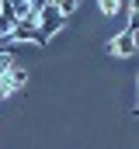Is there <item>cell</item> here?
<instances>
[{
	"label": "cell",
	"mask_w": 139,
	"mask_h": 149,
	"mask_svg": "<svg viewBox=\"0 0 139 149\" xmlns=\"http://www.w3.org/2000/svg\"><path fill=\"white\" fill-rule=\"evenodd\" d=\"M63 21H66V17L59 14V7H56V3L49 0V7H45V10L38 14V35L45 38V45H49V38H52L56 31H59V28H63Z\"/></svg>",
	"instance_id": "obj_1"
},
{
	"label": "cell",
	"mask_w": 139,
	"mask_h": 149,
	"mask_svg": "<svg viewBox=\"0 0 139 149\" xmlns=\"http://www.w3.org/2000/svg\"><path fill=\"white\" fill-rule=\"evenodd\" d=\"M136 35H132V31H118V35L111 38V42H108V52H111V56H136Z\"/></svg>",
	"instance_id": "obj_2"
},
{
	"label": "cell",
	"mask_w": 139,
	"mask_h": 149,
	"mask_svg": "<svg viewBox=\"0 0 139 149\" xmlns=\"http://www.w3.org/2000/svg\"><path fill=\"white\" fill-rule=\"evenodd\" d=\"M25 80H28V73H25L21 66L4 70V73H0V97H11V94H14V87H21Z\"/></svg>",
	"instance_id": "obj_3"
},
{
	"label": "cell",
	"mask_w": 139,
	"mask_h": 149,
	"mask_svg": "<svg viewBox=\"0 0 139 149\" xmlns=\"http://www.w3.org/2000/svg\"><path fill=\"white\" fill-rule=\"evenodd\" d=\"M11 42H35V45H45V38L38 35V28L25 24V21H14V28H11Z\"/></svg>",
	"instance_id": "obj_4"
},
{
	"label": "cell",
	"mask_w": 139,
	"mask_h": 149,
	"mask_svg": "<svg viewBox=\"0 0 139 149\" xmlns=\"http://www.w3.org/2000/svg\"><path fill=\"white\" fill-rule=\"evenodd\" d=\"M125 31H132V35L139 31V0H132V10H129V28H125Z\"/></svg>",
	"instance_id": "obj_5"
},
{
	"label": "cell",
	"mask_w": 139,
	"mask_h": 149,
	"mask_svg": "<svg viewBox=\"0 0 139 149\" xmlns=\"http://www.w3.org/2000/svg\"><path fill=\"white\" fill-rule=\"evenodd\" d=\"M52 3L59 7V14H63V17H70V14L77 10V3H80V0H52Z\"/></svg>",
	"instance_id": "obj_6"
},
{
	"label": "cell",
	"mask_w": 139,
	"mask_h": 149,
	"mask_svg": "<svg viewBox=\"0 0 139 149\" xmlns=\"http://www.w3.org/2000/svg\"><path fill=\"white\" fill-rule=\"evenodd\" d=\"M101 10L104 14H118L122 10V0H101Z\"/></svg>",
	"instance_id": "obj_7"
},
{
	"label": "cell",
	"mask_w": 139,
	"mask_h": 149,
	"mask_svg": "<svg viewBox=\"0 0 139 149\" xmlns=\"http://www.w3.org/2000/svg\"><path fill=\"white\" fill-rule=\"evenodd\" d=\"M0 7H4V0H0Z\"/></svg>",
	"instance_id": "obj_8"
},
{
	"label": "cell",
	"mask_w": 139,
	"mask_h": 149,
	"mask_svg": "<svg viewBox=\"0 0 139 149\" xmlns=\"http://www.w3.org/2000/svg\"><path fill=\"white\" fill-rule=\"evenodd\" d=\"M136 114H139V108H136Z\"/></svg>",
	"instance_id": "obj_9"
}]
</instances>
